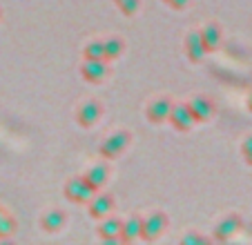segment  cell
I'll return each mask as SVG.
<instances>
[{"mask_svg": "<svg viewBox=\"0 0 252 245\" xmlns=\"http://www.w3.org/2000/svg\"><path fill=\"white\" fill-rule=\"evenodd\" d=\"M116 7L121 9V14L123 16H136L138 7H141V0H123V2H119Z\"/></svg>", "mask_w": 252, "mask_h": 245, "instance_id": "obj_20", "label": "cell"}, {"mask_svg": "<svg viewBox=\"0 0 252 245\" xmlns=\"http://www.w3.org/2000/svg\"><path fill=\"white\" fill-rule=\"evenodd\" d=\"M243 227V218L239 214H228L223 216L212 230V239L219 241V243H225V241L234 239V234H239V230Z\"/></svg>", "mask_w": 252, "mask_h": 245, "instance_id": "obj_5", "label": "cell"}, {"mask_svg": "<svg viewBox=\"0 0 252 245\" xmlns=\"http://www.w3.org/2000/svg\"><path fill=\"white\" fill-rule=\"evenodd\" d=\"M63 194H65V198L69 203H74V205H87L90 198L94 196V189L90 187L85 176H71V179L65 181Z\"/></svg>", "mask_w": 252, "mask_h": 245, "instance_id": "obj_2", "label": "cell"}, {"mask_svg": "<svg viewBox=\"0 0 252 245\" xmlns=\"http://www.w3.org/2000/svg\"><path fill=\"white\" fill-rule=\"evenodd\" d=\"M161 2H165L170 9H174V11H181V9H186L188 5H190V0H161Z\"/></svg>", "mask_w": 252, "mask_h": 245, "instance_id": "obj_23", "label": "cell"}, {"mask_svg": "<svg viewBox=\"0 0 252 245\" xmlns=\"http://www.w3.org/2000/svg\"><path fill=\"white\" fill-rule=\"evenodd\" d=\"M125 52V43H123V38L119 36H110L107 40H103V54H105V61L112 62L116 61V58H121Z\"/></svg>", "mask_w": 252, "mask_h": 245, "instance_id": "obj_17", "label": "cell"}, {"mask_svg": "<svg viewBox=\"0 0 252 245\" xmlns=\"http://www.w3.org/2000/svg\"><path fill=\"white\" fill-rule=\"evenodd\" d=\"M183 49H186V58L192 62V65H199V62L205 58V49H203V43H201L199 29L188 31L186 40H183Z\"/></svg>", "mask_w": 252, "mask_h": 245, "instance_id": "obj_11", "label": "cell"}, {"mask_svg": "<svg viewBox=\"0 0 252 245\" xmlns=\"http://www.w3.org/2000/svg\"><path fill=\"white\" fill-rule=\"evenodd\" d=\"M167 122H170L176 132H190V129L196 125V121H194V116H192L188 103H179V105L172 103L170 118H167Z\"/></svg>", "mask_w": 252, "mask_h": 245, "instance_id": "obj_7", "label": "cell"}, {"mask_svg": "<svg viewBox=\"0 0 252 245\" xmlns=\"http://www.w3.org/2000/svg\"><path fill=\"white\" fill-rule=\"evenodd\" d=\"M170 109H172L170 98H154V100H150L148 107H145V118H148L152 125H161V122H167Z\"/></svg>", "mask_w": 252, "mask_h": 245, "instance_id": "obj_10", "label": "cell"}, {"mask_svg": "<svg viewBox=\"0 0 252 245\" xmlns=\"http://www.w3.org/2000/svg\"><path fill=\"white\" fill-rule=\"evenodd\" d=\"M121 223L123 221H119V218H114V216L100 218L98 227H96L98 239L105 241V243H116V241H121Z\"/></svg>", "mask_w": 252, "mask_h": 245, "instance_id": "obj_13", "label": "cell"}, {"mask_svg": "<svg viewBox=\"0 0 252 245\" xmlns=\"http://www.w3.org/2000/svg\"><path fill=\"white\" fill-rule=\"evenodd\" d=\"M129 141H132V134L125 132V129H119V132L110 134V136L100 143V145H98V154L103 156L105 160H116L129 147Z\"/></svg>", "mask_w": 252, "mask_h": 245, "instance_id": "obj_1", "label": "cell"}, {"mask_svg": "<svg viewBox=\"0 0 252 245\" xmlns=\"http://www.w3.org/2000/svg\"><path fill=\"white\" fill-rule=\"evenodd\" d=\"M100 116H103V107H100L98 100H83L76 107V122L83 129L94 127L100 121Z\"/></svg>", "mask_w": 252, "mask_h": 245, "instance_id": "obj_6", "label": "cell"}, {"mask_svg": "<svg viewBox=\"0 0 252 245\" xmlns=\"http://www.w3.org/2000/svg\"><path fill=\"white\" fill-rule=\"evenodd\" d=\"M0 18H2V11H0Z\"/></svg>", "mask_w": 252, "mask_h": 245, "instance_id": "obj_26", "label": "cell"}, {"mask_svg": "<svg viewBox=\"0 0 252 245\" xmlns=\"http://www.w3.org/2000/svg\"><path fill=\"white\" fill-rule=\"evenodd\" d=\"M110 74V62L107 61H83L81 65V76L90 85H98L107 78Z\"/></svg>", "mask_w": 252, "mask_h": 245, "instance_id": "obj_8", "label": "cell"}, {"mask_svg": "<svg viewBox=\"0 0 252 245\" xmlns=\"http://www.w3.org/2000/svg\"><path fill=\"white\" fill-rule=\"evenodd\" d=\"M65 212L63 210H47V212L40 216V227H43V232H47V234H56V232H61L63 227H65Z\"/></svg>", "mask_w": 252, "mask_h": 245, "instance_id": "obj_14", "label": "cell"}, {"mask_svg": "<svg viewBox=\"0 0 252 245\" xmlns=\"http://www.w3.org/2000/svg\"><path fill=\"white\" fill-rule=\"evenodd\" d=\"M16 234V218L9 210L0 208V241H7Z\"/></svg>", "mask_w": 252, "mask_h": 245, "instance_id": "obj_18", "label": "cell"}, {"mask_svg": "<svg viewBox=\"0 0 252 245\" xmlns=\"http://www.w3.org/2000/svg\"><path fill=\"white\" fill-rule=\"evenodd\" d=\"M83 61H105L103 54V40H92L83 49Z\"/></svg>", "mask_w": 252, "mask_h": 245, "instance_id": "obj_19", "label": "cell"}, {"mask_svg": "<svg viewBox=\"0 0 252 245\" xmlns=\"http://www.w3.org/2000/svg\"><path fill=\"white\" fill-rule=\"evenodd\" d=\"M114 2H116V5H119V2H123V0H114Z\"/></svg>", "mask_w": 252, "mask_h": 245, "instance_id": "obj_25", "label": "cell"}, {"mask_svg": "<svg viewBox=\"0 0 252 245\" xmlns=\"http://www.w3.org/2000/svg\"><path fill=\"white\" fill-rule=\"evenodd\" d=\"M241 156H243V160H246V165L252 167V134L243 138V143H241Z\"/></svg>", "mask_w": 252, "mask_h": 245, "instance_id": "obj_21", "label": "cell"}, {"mask_svg": "<svg viewBox=\"0 0 252 245\" xmlns=\"http://www.w3.org/2000/svg\"><path fill=\"white\" fill-rule=\"evenodd\" d=\"M114 196H112L110 192H94V196L90 198V203H87V214H90L92 218H96V221H100V218L110 216L112 210H114Z\"/></svg>", "mask_w": 252, "mask_h": 245, "instance_id": "obj_4", "label": "cell"}, {"mask_svg": "<svg viewBox=\"0 0 252 245\" xmlns=\"http://www.w3.org/2000/svg\"><path fill=\"white\" fill-rule=\"evenodd\" d=\"M210 239H205V236H201V234H194V232H190V234H186V236H181V243H208Z\"/></svg>", "mask_w": 252, "mask_h": 245, "instance_id": "obj_22", "label": "cell"}, {"mask_svg": "<svg viewBox=\"0 0 252 245\" xmlns=\"http://www.w3.org/2000/svg\"><path fill=\"white\" fill-rule=\"evenodd\" d=\"M201 33V43H203L205 54H212L221 47V40H223V31H221V25L217 23H208L203 29H199Z\"/></svg>", "mask_w": 252, "mask_h": 245, "instance_id": "obj_12", "label": "cell"}, {"mask_svg": "<svg viewBox=\"0 0 252 245\" xmlns=\"http://www.w3.org/2000/svg\"><path fill=\"white\" fill-rule=\"evenodd\" d=\"M134 241H141V216L136 214L121 223V243H134Z\"/></svg>", "mask_w": 252, "mask_h": 245, "instance_id": "obj_15", "label": "cell"}, {"mask_svg": "<svg viewBox=\"0 0 252 245\" xmlns=\"http://www.w3.org/2000/svg\"><path fill=\"white\" fill-rule=\"evenodd\" d=\"M246 107H248V112L252 114V92H250V96H248V100H246Z\"/></svg>", "mask_w": 252, "mask_h": 245, "instance_id": "obj_24", "label": "cell"}, {"mask_svg": "<svg viewBox=\"0 0 252 245\" xmlns=\"http://www.w3.org/2000/svg\"><path fill=\"white\" fill-rule=\"evenodd\" d=\"M188 107H190L196 122H208L214 116V112H217V105H214V100L210 96H194L188 103Z\"/></svg>", "mask_w": 252, "mask_h": 245, "instance_id": "obj_9", "label": "cell"}, {"mask_svg": "<svg viewBox=\"0 0 252 245\" xmlns=\"http://www.w3.org/2000/svg\"><path fill=\"white\" fill-rule=\"evenodd\" d=\"M167 230V216L163 212H152L145 218H141V241H157Z\"/></svg>", "mask_w": 252, "mask_h": 245, "instance_id": "obj_3", "label": "cell"}, {"mask_svg": "<svg viewBox=\"0 0 252 245\" xmlns=\"http://www.w3.org/2000/svg\"><path fill=\"white\" fill-rule=\"evenodd\" d=\"M83 176H85V181L90 183V187L94 189V192H98V189L105 187V183L110 179V170L105 165H92Z\"/></svg>", "mask_w": 252, "mask_h": 245, "instance_id": "obj_16", "label": "cell"}]
</instances>
